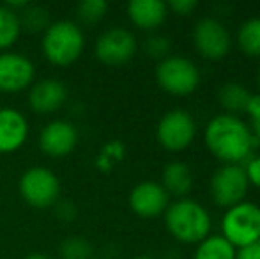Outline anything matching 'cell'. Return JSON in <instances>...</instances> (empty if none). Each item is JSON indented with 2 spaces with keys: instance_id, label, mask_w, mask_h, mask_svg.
I'll list each match as a JSON object with an SVG mask.
<instances>
[{
  "instance_id": "6da1fadb",
  "label": "cell",
  "mask_w": 260,
  "mask_h": 259,
  "mask_svg": "<svg viewBox=\"0 0 260 259\" xmlns=\"http://www.w3.org/2000/svg\"><path fill=\"white\" fill-rule=\"evenodd\" d=\"M207 149L223 163H241L258 146L250 125L232 114H218L204 128Z\"/></svg>"
},
{
  "instance_id": "7a4b0ae2",
  "label": "cell",
  "mask_w": 260,
  "mask_h": 259,
  "mask_svg": "<svg viewBox=\"0 0 260 259\" xmlns=\"http://www.w3.org/2000/svg\"><path fill=\"white\" fill-rule=\"evenodd\" d=\"M165 225L181 243H199L211 235L212 218L199 200L177 199L165 210Z\"/></svg>"
},
{
  "instance_id": "3957f363",
  "label": "cell",
  "mask_w": 260,
  "mask_h": 259,
  "mask_svg": "<svg viewBox=\"0 0 260 259\" xmlns=\"http://www.w3.org/2000/svg\"><path fill=\"white\" fill-rule=\"evenodd\" d=\"M85 38L73 21H57L45 31L43 53L55 66H69L82 55Z\"/></svg>"
},
{
  "instance_id": "277c9868",
  "label": "cell",
  "mask_w": 260,
  "mask_h": 259,
  "mask_svg": "<svg viewBox=\"0 0 260 259\" xmlns=\"http://www.w3.org/2000/svg\"><path fill=\"white\" fill-rule=\"evenodd\" d=\"M221 236L234 247L241 249L260 240V206L250 200L229 208L221 218Z\"/></svg>"
},
{
  "instance_id": "5b68a950",
  "label": "cell",
  "mask_w": 260,
  "mask_h": 259,
  "mask_svg": "<svg viewBox=\"0 0 260 259\" xmlns=\"http://www.w3.org/2000/svg\"><path fill=\"white\" fill-rule=\"evenodd\" d=\"M157 85L168 94L186 96L197 91L200 83V71L191 59L184 55H168L157 63Z\"/></svg>"
},
{
  "instance_id": "8992f818",
  "label": "cell",
  "mask_w": 260,
  "mask_h": 259,
  "mask_svg": "<svg viewBox=\"0 0 260 259\" xmlns=\"http://www.w3.org/2000/svg\"><path fill=\"white\" fill-rule=\"evenodd\" d=\"M250 188V181L241 163H223L212 172L209 192L218 206L232 208L243 203Z\"/></svg>"
},
{
  "instance_id": "52a82bcc",
  "label": "cell",
  "mask_w": 260,
  "mask_h": 259,
  "mask_svg": "<svg viewBox=\"0 0 260 259\" xmlns=\"http://www.w3.org/2000/svg\"><path fill=\"white\" fill-rule=\"evenodd\" d=\"M197 135V123L184 108H172L161 116L156 126L157 142L168 151H182L193 142Z\"/></svg>"
},
{
  "instance_id": "ba28073f",
  "label": "cell",
  "mask_w": 260,
  "mask_h": 259,
  "mask_svg": "<svg viewBox=\"0 0 260 259\" xmlns=\"http://www.w3.org/2000/svg\"><path fill=\"white\" fill-rule=\"evenodd\" d=\"M193 45L204 59L219 61L230 52L232 36L221 20L204 16L197 21L193 28Z\"/></svg>"
},
{
  "instance_id": "9c48e42d",
  "label": "cell",
  "mask_w": 260,
  "mask_h": 259,
  "mask_svg": "<svg viewBox=\"0 0 260 259\" xmlns=\"http://www.w3.org/2000/svg\"><path fill=\"white\" fill-rule=\"evenodd\" d=\"M20 192L30 206L48 208L57 203L60 195V181L52 170L45 167H34L21 176Z\"/></svg>"
},
{
  "instance_id": "30bf717a",
  "label": "cell",
  "mask_w": 260,
  "mask_h": 259,
  "mask_svg": "<svg viewBox=\"0 0 260 259\" xmlns=\"http://www.w3.org/2000/svg\"><path fill=\"white\" fill-rule=\"evenodd\" d=\"M96 57L103 64L120 66L133 59L137 52V38L124 27H112L101 32L96 41Z\"/></svg>"
},
{
  "instance_id": "8fae6325",
  "label": "cell",
  "mask_w": 260,
  "mask_h": 259,
  "mask_svg": "<svg viewBox=\"0 0 260 259\" xmlns=\"http://www.w3.org/2000/svg\"><path fill=\"white\" fill-rule=\"evenodd\" d=\"M168 197L170 195L157 181H140L129 194V208L142 218H156L168 208Z\"/></svg>"
},
{
  "instance_id": "7c38bea8",
  "label": "cell",
  "mask_w": 260,
  "mask_h": 259,
  "mask_svg": "<svg viewBox=\"0 0 260 259\" xmlns=\"http://www.w3.org/2000/svg\"><path fill=\"white\" fill-rule=\"evenodd\" d=\"M34 64L21 53H2L0 55V91L18 93L34 82Z\"/></svg>"
},
{
  "instance_id": "4fadbf2b",
  "label": "cell",
  "mask_w": 260,
  "mask_h": 259,
  "mask_svg": "<svg viewBox=\"0 0 260 259\" xmlns=\"http://www.w3.org/2000/svg\"><path fill=\"white\" fill-rule=\"evenodd\" d=\"M78 142V131L68 121H52L43 128L39 135V148L52 158H62L75 149Z\"/></svg>"
},
{
  "instance_id": "5bb4252c",
  "label": "cell",
  "mask_w": 260,
  "mask_h": 259,
  "mask_svg": "<svg viewBox=\"0 0 260 259\" xmlns=\"http://www.w3.org/2000/svg\"><path fill=\"white\" fill-rule=\"evenodd\" d=\"M68 100V89L60 80L46 78L38 82L28 93V105L36 114H53Z\"/></svg>"
},
{
  "instance_id": "9a60e30c",
  "label": "cell",
  "mask_w": 260,
  "mask_h": 259,
  "mask_svg": "<svg viewBox=\"0 0 260 259\" xmlns=\"http://www.w3.org/2000/svg\"><path fill=\"white\" fill-rule=\"evenodd\" d=\"M28 125L14 108H0V153H13L25 144Z\"/></svg>"
},
{
  "instance_id": "2e32d148",
  "label": "cell",
  "mask_w": 260,
  "mask_h": 259,
  "mask_svg": "<svg viewBox=\"0 0 260 259\" xmlns=\"http://www.w3.org/2000/svg\"><path fill=\"white\" fill-rule=\"evenodd\" d=\"M168 7L161 0H131L127 4V16L142 31H154L167 20Z\"/></svg>"
},
{
  "instance_id": "e0dca14e",
  "label": "cell",
  "mask_w": 260,
  "mask_h": 259,
  "mask_svg": "<svg viewBox=\"0 0 260 259\" xmlns=\"http://www.w3.org/2000/svg\"><path fill=\"white\" fill-rule=\"evenodd\" d=\"M195 176H193L191 167L181 160H172L163 167L161 172V187L165 188L168 195H175L177 199L188 197L193 190Z\"/></svg>"
},
{
  "instance_id": "ac0fdd59",
  "label": "cell",
  "mask_w": 260,
  "mask_h": 259,
  "mask_svg": "<svg viewBox=\"0 0 260 259\" xmlns=\"http://www.w3.org/2000/svg\"><path fill=\"white\" fill-rule=\"evenodd\" d=\"M250 98L251 93L239 82H226L218 91V101L226 110L225 114L239 116L243 112H246Z\"/></svg>"
},
{
  "instance_id": "d6986e66",
  "label": "cell",
  "mask_w": 260,
  "mask_h": 259,
  "mask_svg": "<svg viewBox=\"0 0 260 259\" xmlns=\"http://www.w3.org/2000/svg\"><path fill=\"white\" fill-rule=\"evenodd\" d=\"M193 259H236V249L221 235H209L197 243Z\"/></svg>"
},
{
  "instance_id": "ffe728a7",
  "label": "cell",
  "mask_w": 260,
  "mask_h": 259,
  "mask_svg": "<svg viewBox=\"0 0 260 259\" xmlns=\"http://www.w3.org/2000/svg\"><path fill=\"white\" fill-rule=\"evenodd\" d=\"M237 45L246 55L260 57V16L248 18L239 25Z\"/></svg>"
},
{
  "instance_id": "44dd1931",
  "label": "cell",
  "mask_w": 260,
  "mask_h": 259,
  "mask_svg": "<svg viewBox=\"0 0 260 259\" xmlns=\"http://www.w3.org/2000/svg\"><path fill=\"white\" fill-rule=\"evenodd\" d=\"M21 32L18 13L7 6H0V50H6L16 43Z\"/></svg>"
},
{
  "instance_id": "7402d4cb",
  "label": "cell",
  "mask_w": 260,
  "mask_h": 259,
  "mask_svg": "<svg viewBox=\"0 0 260 259\" xmlns=\"http://www.w3.org/2000/svg\"><path fill=\"white\" fill-rule=\"evenodd\" d=\"M18 18H20L21 31L41 32L50 27V14L45 7L27 4L23 9L18 11Z\"/></svg>"
},
{
  "instance_id": "603a6c76",
  "label": "cell",
  "mask_w": 260,
  "mask_h": 259,
  "mask_svg": "<svg viewBox=\"0 0 260 259\" xmlns=\"http://www.w3.org/2000/svg\"><path fill=\"white\" fill-rule=\"evenodd\" d=\"M108 4L105 0H83L78 6V18L83 25H96L105 18Z\"/></svg>"
},
{
  "instance_id": "cb8c5ba5",
  "label": "cell",
  "mask_w": 260,
  "mask_h": 259,
  "mask_svg": "<svg viewBox=\"0 0 260 259\" xmlns=\"http://www.w3.org/2000/svg\"><path fill=\"white\" fill-rule=\"evenodd\" d=\"M60 256L62 259H90L92 247L82 236H71V238L62 242Z\"/></svg>"
},
{
  "instance_id": "d4e9b609",
  "label": "cell",
  "mask_w": 260,
  "mask_h": 259,
  "mask_svg": "<svg viewBox=\"0 0 260 259\" xmlns=\"http://www.w3.org/2000/svg\"><path fill=\"white\" fill-rule=\"evenodd\" d=\"M170 48H172V43L167 36H161V34H152L145 39L144 43V50L149 57L157 61H163L165 57L170 55Z\"/></svg>"
},
{
  "instance_id": "484cf974",
  "label": "cell",
  "mask_w": 260,
  "mask_h": 259,
  "mask_svg": "<svg viewBox=\"0 0 260 259\" xmlns=\"http://www.w3.org/2000/svg\"><path fill=\"white\" fill-rule=\"evenodd\" d=\"M246 114L250 116V130L260 144V94H251L250 103L246 107Z\"/></svg>"
},
{
  "instance_id": "4316f807",
  "label": "cell",
  "mask_w": 260,
  "mask_h": 259,
  "mask_svg": "<svg viewBox=\"0 0 260 259\" xmlns=\"http://www.w3.org/2000/svg\"><path fill=\"white\" fill-rule=\"evenodd\" d=\"M244 172H246V178L250 181V185L260 188V155L251 156L248 160V163L244 165Z\"/></svg>"
},
{
  "instance_id": "83f0119b",
  "label": "cell",
  "mask_w": 260,
  "mask_h": 259,
  "mask_svg": "<svg viewBox=\"0 0 260 259\" xmlns=\"http://www.w3.org/2000/svg\"><path fill=\"white\" fill-rule=\"evenodd\" d=\"M168 9H172L175 14H181V16H188L189 13L199 7V2L197 0H170L167 4Z\"/></svg>"
},
{
  "instance_id": "f1b7e54d",
  "label": "cell",
  "mask_w": 260,
  "mask_h": 259,
  "mask_svg": "<svg viewBox=\"0 0 260 259\" xmlns=\"http://www.w3.org/2000/svg\"><path fill=\"white\" fill-rule=\"evenodd\" d=\"M236 259H260V240L246 247L236 249Z\"/></svg>"
},
{
  "instance_id": "f546056e",
  "label": "cell",
  "mask_w": 260,
  "mask_h": 259,
  "mask_svg": "<svg viewBox=\"0 0 260 259\" xmlns=\"http://www.w3.org/2000/svg\"><path fill=\"white\" fill-rule=\"evenodd\" d=\"M25 259H50L48 256H43V254H32V256L25 257Z\"/></svg>"
},
{
  "instance_id": "4dcf8cb0",
  "label": "cell",
  "mask_w": 260,
  "mask_h": 259,
  "mask_svg": "<svg viewBox=\"0 0 260 259\" xmlns=\"http://www.w3.org/2000/svg\"><path fill=\"white\" fill-rule=\"evenodd\" d=\"M135 259H156V257H152V256H138V257H135Z\"/></svg>"
},
{
  "instance_id": "1f68e13d",
  "label": "cell",
  "mask_w": 260,
  "mask_h": 259,
  "mask_svg": "<svg viewBox=\"0 0 260 259\" xmlns=\"http://www.w3.org/2000/svg\"><path fill=\"white\" fill-rule=\"evenodd\" d=\"M257 82H258V87H260V69H258V76H257Z\"/></svg>"
}]
</instances>
